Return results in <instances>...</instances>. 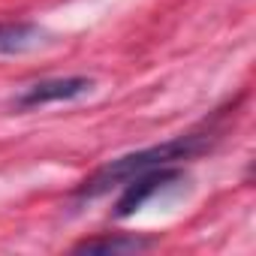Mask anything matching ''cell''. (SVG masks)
Wrapping results in <instances>:
<instances>
[{
    "instance_id": "1",
    "label": "cell",
    "mask_w": 256,
    "mask_h": 256,
    "mask_svg": "<svg viewBox=\"0 0 256 256\" xmlns=\"http://www.w3.org/2000/svg\"><path fill=\"white\" fill-rule=\"evenodd\" d=\"M217 139H220L217 130H196V133H184V136H175L169 142H160V145H151V148H142V151H133V154H124L118 160H108L106 166H100L90 178H84L76 187V199L106 196L112 187L130 181L133 175H142L148 169L181 166L184 160H193V157L211 151Z\"/></svg>"
},
{
    "instance_id": "2",
    "label": "cell",
    "mask_w": 256,
    "mask_h": 256,
    "mask_svg": "<svg viewBox=\"0 0 256 256\" xmlns=\"http://www.w3.org/2000/svg\"><path fill=\"white\" fill-rule=\"evenodd\" d=\"M181 181H184V169H178V166H160V169H148L142 175H133L130 181H124V193L114 202V211H112L114 220L133 217L136 211L145 208V202H151L157 193H163Z\"/></svg>"
},
{
    "instance_id": "3",
    "label": "cell",
    "mask_w": 256,
    "mask_h": 256,
    "mask_svg": "<svg viewBox=\"0 0 256 256\" xmlns=\"http://www.w3.org/2000/svg\"><path fill=\"white\" fill-rule=\"evenodd\" d=\"M94 90V78L88 76H64V78H42V82H34L30 88H24L12 106L16 108H40V106H48V102H70V100H78L84 94Z\"/></svg>"
},
{
    "instance_id": "4",
    "label": "cell",
    "mask_w": 256,
    "mask_h": 256,
    "mask_svg": "<svg viewBox=\"0 0 256 256\" xmlns=\"http://www.w3.org/2000/svg\"><path fill=\"white\" fill-rule=\"evenodd\" d=\"M48 40L46 28L36 22H0V54H28Z\"/></svg>"
},
{
    "instance_id": "5",
    "label": "cell",
    "mask_w": 256,
    "mask_h": 256,
    "mask_svg": "<svg viewBox=\"0 0 256 256\" xmlns=\"http://www.w3.org/2000/svg\"><path fill=\"white\" fill-rule=\"evenodd\" d=\"M148 247H154V238L133 235V232H106V235L78 241L72 250L76 253H139Z\"/></svg>"
}]
</instances>
